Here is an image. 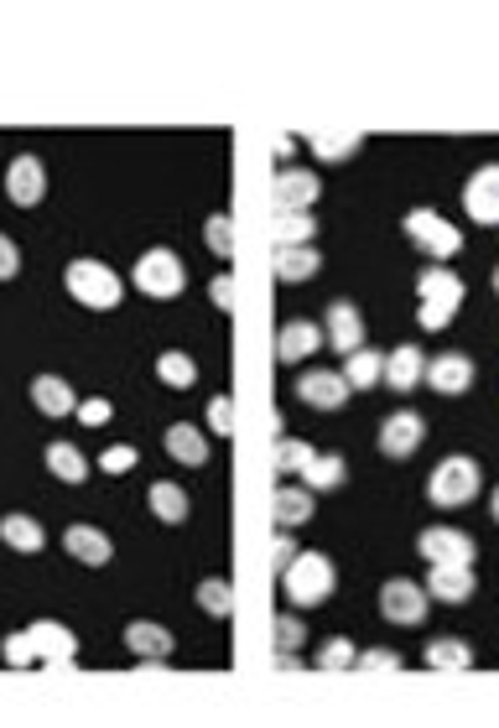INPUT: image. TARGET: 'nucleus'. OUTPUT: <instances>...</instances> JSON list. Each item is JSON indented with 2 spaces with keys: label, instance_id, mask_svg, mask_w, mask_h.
Here are the masks:
<instances>
[{
  "label": "nucleus",
  "instance_id": "f257e3e1",
  "mask_svg": "<svg viewBox=\"0 0 499 728\" xmlns=\"http://www.w3.org/2000/svg\"><path fill=\"white\" fill-rule=\"evenodd\" d=\"M333 583H338V573H333V562H328L323 552H297V557H292V567L282 573L286 599L297 603V609L323 603L328 594H333Z\"/></svg>",
  "mask_w": 499,
  "mask_h": 728
},
{
  "label": "nucleus",
  "instance_id": "f03ea898",
  "mask_svg": "<svg viewBox=\"0 0 499 728\" xmlns=\"http://www.w3.org/2000/svg\"><path fill=\"white\" fill-rule=\"evenodd\" d=\"M63 281H68V292H73V302H84V307H115L120 292H126L105 260H68Z\"/></svg>",
  "mask_w": 499,
  "mask_h": 728
},
{
  "label": "nucleus",
  "instance_id": "7ed1b4c3",
  "mask_svg": "<svg viewBox=\"0 0 499 728\" xmlns=\"http://www.w3.org/2000/svg\"><path fill=\"white\" fill-rule=\"evenodd\" d=\"M427 494H432V505H442V510L468 505V500L478 494V463H474V458H442V463L432 469Z\"/></svg>",
  "mask_w": 499,
  "mask_h": 728
},
{
  "label": "nucleus",
  "instance_id": "20e7f679",
  "mask_svg": "<svg viewBox=\"0 0 499 728\" xmlns=\"http://www.w3.org/2000/svg\"><path fill=\"white\" fill-rule=\"evenodd\" d=\"M135 286L146 292V297H156V302H173L182 286H188V277H182V260L162 245V250H146V256L135 260Z\"/></svg>",
  "mask_w": 499,
  "mask_h": 728
},
{
  "label": "nucleus",
  "instance_id": "39448f33",
  "mask_svg": "<svg viewBox=\"0 0 499 728\" xmlns=\"http://www.w3.org/2000/svg\"><path fill=\"white\" fill-rule=\"evenodd\" d=\"M416 292H421V322L427 328H448V318L463 307V281L453 271H442V266H432L427 277L416 281Z\"/></svg>",
  "mask_w": 499,
  "mask_h": 728
},
{
  "label": "nucleus",
  "instance_id": "423d86ee",
  "mask_svg": "<svg viewBox=\"0 0 499 728\" xmlns=\"http://www.w3.org/2000/svg\"><path fill=\"white\" fill-rule=\"evenodd\" d=\"M406 235L416 239V250H427L432 260L458 256V245H463V235H458L442 214H432V209H412V214H406Z\"/></svg>",
  "mask_w": 499,
  "mask_h": 728
},
{
  "label": "nucleus",
  "instance_id": "0eeeda50",
  "mask_svg": "<svg viewBox=\"0 0 499 728\" xmlns=\"http://www.w3.org/2000/svg\"><path fill=\"white\" fill-rule=\"evenodd\" d=\"M416 552L432 562V567H442V562L468 567V562H474V536L453 531V526H427V531H421V541H416Z\"/></svg>",
  "mask_w": 499,
  "mask_h": 728
},
{
  "label": "nucleus",
  "instance_id": "6e6552de",
  "mask_svg": "<svg viewBox=\"0 0 499 728\" xmlns=\"http://www.w3.org/2000/svg\"><path fill=\"white\" fill-rule=\"evenodd\" d=\"M297 401L312 411H338L348 401L344 369H307V375H297Z\"/></svg>",
  "mask_w": 499,
  "mask_h": 728
},
{
  "label": "nucleus",
  "instance_id": "1a4fd4ad",
  "mask_svg": "<svg viewBox=\"0 0 499 728\" xmlns=\"http://www.w3.org/2000/svg\"><path fill=\"white\" fill-rule=\"evenodd\" d=\"M5 198L22 203V209H37L47 198V172H43V156H16L5 167Z\"/></svg>",
  "mask_w": 499,
  "mask_h": 728
},
{
  "label": "nucleus",
  "instance_id": "9d476101",
  "mask_svg": "<svg viewBox=\"0 0 499 728\" xmlns=\"http://www.w3.org/2000/svg\"><path fill=\"white\" fill-rule=\"evenodd\" d=\"M463 209H468L474 224H499V162H489V167H478L474 177H468Z\"/></svg>",
  "mask_w": 499,
  "mask_h": 728
},
{
  "label": "nucleus",
  "instance_id": "9b49d317",
  "mask_svg": "<svg viewBox=\"0 0 499 728\" xmlns=\"http://www.w3.org/2000/svg\"><path fill=\"white\" fill-rule=\"evenodd\" d=\"M380 609L395 624H421L427 620V588H416L412 578H391L380 588Z\"/></svg>",
  "mask_w": 499,
  "mask_h": 728
},
{
  "label": "nucleus",
  "instance_id": "f8f14e48",
  "mask_svg": "<svg viewBox=\"0 0 499 728\" xmlns=\"http://www.w3.org/2000/svg\"><path fill=\"white\" fill-rule=\"evenodd\" d=\"M421 380L432 390H442V396H463V390L474 386V360L458 354V349H448V354L427 360V375H421Z\"/></svg>",
  "mask_w": 499,
  "mask_h": 728
},
{
  "label": "nucleus",
  "instance_id": "ddd939ff",
  "mask_svg": "<svg viewBox=\"0 0 499 728\" xmlns=\"http://www.w3.org/2000/svg\"><path fill=\"white\" fill-rule=\"evenodd\" d=\"M421 437H427V422L416 411H391L385 427H380V448L391 453V458H412L421 448Z\"/></svg>",
  "mask_w": 499,
  "mask_h": 728
},
{
  "label": "nucleus",
  "instance_id": "4468645a",
  "mask_svg": "<svg viewBox=\"0 0 499 728\" xmlns=\"http://www.w3.org/2000/svg\"><path fill=\"white\" fill-rule=\"evenodd\" d=\"M323 322H328L323 339L333 343L338 354H354V349H365V318H359V307H354V302H333Z\"/></svg>",
  "mask_w": 499,
  "mask_h": 728
},
{
  "label": "nucleus",
  "instance_id": "2eb2a0df",
  "mask_svg": "<svg viewBox=\"0 0 499 728\" xmlns=\"http://www.w3.org/2000/svg\"><path fill=\"white\" fill-rule=\"evenodd\" d=\"M427 599H442V603H463L474 599V573L458 567V562H442L427 573Z\"/></svg>",
  "mask_w": 499,
  "mask_h": 728
},
{
  "label": "nucleus",
  "instance_id": "dca6fc26",
  "mask_svg": "<svg viewBox=\"0 0 499 728\" xmlns=\"http://www.w3.org/2000/svg\"><path fill=\"white\" fill-rule=\"evenodd\" d=\"M421 375H427V354H421L416 343H401V349L385 354V375H380V380L391 390H412Z\"/></svg>",
  "mask_w": 499,
  "mask_h": 728
},
{
  "label": "nucleus",
  "instance_id": "f3484780",
  "mask_svg": "<svg viewBox=\"0 0 499 728\" xmlns=\"http://www.w3.org/2000/svg\"><path fill=\"white\" fill-rule=\"evenodd\" d=\"M323 343V328L318 322H302V318H292L282 328V339H276V360L282 364H302L312 349Z\"/></svg>",
  "mask_w": 499,
  "mask_h": 728
},
{
  "label": "nucleus",
  "instance_id": "a211bd4d",
  "mask_svg": "<svg viewBox=\"0 0 499 728\" xmlns=\"http://www.w3.org/2000/svg\"><path fill=\"white\" fill-rule=\"evenodd\" d=\"M63 547H68V557H79L84 567H105L109 552H115V547H109V536L94 531V526H68Z\"/></svg>",
  "mask_w": 499,
  "mask_h": 728
},
{
  "label": "nucleus",
  "instance_id": "6ab92c4d",
  "mask_svg": "<svg viewBox=\"0 0 499 728\" xmlns=\"http://www.w3.org/2000/svg\"><path fill=\"white\" fill-rule=\"evenodd\" d=\"M318 250L312 245H276V256H271V271H276V281H307L318 277Z\"/></svg>",
  "mask_w": 499,
  "mask_h": 728
},
{
  "label": "nucleus",
  "instance_id": "aec40b11",
  "mask_svg": "<svg viewBox=\"0 0 499 728\" xmlns=\"http://www.w3.org/2000/svg\"><path fill=\"white\" fill-rule=\"evenodd\" d=\"M26 635H32V645H37V656H43V661H52V666H68V661H73V635H68L63 624L37 620L32 630H26Z\"/></svg>",
  "mask_w": 499,
  "mask_h": 728
},
{
  "label": "nucleus",
  "instance_id": "412c9836",
  "mask_svg": "<svg viewBox=\"0 0 499 728\" xmlns=\"http://www.w3.org/2000/svg\"><path fill=\"white\" fill-rule=\"evenodd\" d=\"M167 453L177 463H188V469H203L209 463V437L198 427H188V422H177V427H167Z\"/></svg>",
  "mask_w": 499,
  "mask_h": 728
},
{
  "label": "nucleus",
  "instance_id": "4be33fe9",
  "mask_svg": "<svg viewBox=\"0 0 499 728\" xmlns=\"http://www.w3.org/2000/svg\"><path fill=\"white\" fill-rule=\"evenodd\" d=\"M32 401L43 407V416H68V411L79 407L73 390H68L58 375H37V380H32Z\"/></svg>",
  "mask_w": 499,
  "mask_h": 728
},
{
  "label": "nucleus",
  "instance_id": "5701e85b",
  "mask_svg": "<svg viewBox=\"0 0 499 728\" xmlns=\"http://www.w3.org/2000/svg\"><path fill=\"white\" fill-rule=\"evenodd\" d=\"M318 198V177L312 172H282L276 177V209H307Z\"/></svg>",
  "mask_w": 499,
  "mask_h": 728
},
{
  "label": "nucleus",
  "instance_id": "b1692460",
  "mask_svg": "<svg viewBox=\"0 0 499 728\" xmlns=\"http://www.w3.org/2000/svg\"><path fill=\"white\" fill-rule=\"evenodd\" d=\"M146 500H152V515H156V520H167V526L188 520V494H182V484H167V479H156L152 490H146Z\"/></svg>",
  "mask_w": 499,
  "mask_h": 728
},
{
  "label": "nucleus",
  "instance_id": "393cba45",
  "mask_svg": "<svg viewBox=\"0 0 499 728\" xmlns=\"http://www.w3.org/2000/svg\"><path fill=\"white\" fill-rule=\"evenodd\" d=\"M47 469H52V479H63V484H84L88 458L73 448V443H52V448H47Z\"/></svg>",
  "mask_w": 499,
  "mask_h": 728
},
{
  "label": "nucleus",
  "instance_id": "a878e982",
  "mask_svg": "<svg viewBox=\"0 0 499 728\" xmlns=\"http://www.w3.org/2000/svg\"><path fill=\"white\" fill-rule=\"evenodd\" d=\"M0 541H5L11 552H43V526H37L32 515H5V520H0Z\"/></svg>",
  "mask_w": 499,
  "mask_h": 728
},
{
  "label": "nucleus",
  "instance_id": "bb28decb",
  "mask_svg": "<svg viewBox=\"0 0 499 728\" xmlns=\"http://www.w3.org/2000/svg\"><path fill=\"white\" fill-rule=\"evenodd\" d=\"M380 375H385V354H375V349H354L348 354V364H344L348 390H369Z\"/></svg>",
  "mask_w": 499,
  "mask_h": 728
},
{
  "label": "nucleus",
  "instance_id": "cd10ccee",
  "mask_svg": "<svg viewBox=\"0 0 499 728\" xmlns=\"http://www.w3.org/2000/svg\"><path fill=\"white\" fill-rule=\"evenodd\" d=\"M271 235H276V245H307V239L318 235V224H312V214H307V209H276Z\"/></svg>",
  "mask_w": 499,
  "mask_h": 728
},
{
  "label": "nucleus",
  "instance_id": "c85d7f7f",
  "mask_svg": "<svg viewBox=\"0 0 499 728\" xmlns=\"http://www.w3.org/2000/svg\"><path fill=\"white\" fill-rule=\"evenodd\" d=\"M126 645H131L135 656H173V635L156 630V624H146V620L126 624Z\"/></svg>",
  "mask_w": 499,
  "mask_h": 728
},
{
  "label": "nucleus",
  "instance_id": "c756f323",
  "mask_svg": "<svg viewBox=\"0 0 499 728\" xmlns=\"http://www.w3.org/2000/svg\"><path fill=\"white\" fill-rule=\"evenodd\" d=\"M302 479H307V490H338V484L348 479V463L338 458V453H328V458L312 453V463L302 469Z\"/></svg>",
  "mask_w": 499,
  "mask_h": 728
},
{
  "label": "nucleus",
  "instance_id": "7c9ffc66",
  "mask_svg": "<svg viewBox=\"0 0 499 728\" xmlns=\"http://www.w3.org/2000/svg\"><path fill=\"white\" fill-rule=\"evenodd\" d=\"M271 515H276V526H302L312 515V490H276Z\"/></svg>",
  "mask_w": 499,
  "mask_h": 728
},
{
  "label": "nucleus",
  "instance_id": "2f4dec72",
  "mask_svg": "<svg viewBox=\"0 0 499 728\" xmlns=\"http://www.w3.org/2000/svg\"><path fill=\"white\" fill-rule=\"evenodd\" d=\"M427 666H437V671H468V666H474V650L463 641H432L427 645Z\"/></svg>",
  "mask_w": 499,
  "mask_h": 728
},
{
  "label": "nucleus",
  "instance_id": "473e14b6",
  "mask_svg": "<svg viewBox=\"0 0 499 728\" xmlns=\"http://www.w3.org/2000/svg\"><path fill=\"white\" fill-rule=\"evenodd\" d=\"M156 375H162V380H167V386H173V390H188V386H193V380H198V364L188 360L182 349H167V354L156 360Z\"/></svg>",
  "mask_w": 499,
  "mask_h": 728
},
{
  "label": "nucleus",
  "instance_id": "72a5a7b5",
  "mask_svg": "<svg viewBox=\"0 0 499 728\" xmlns=\"http://www.w3.org/2000/svg\"><path fill=\"white\" fill-rule=\"evenodd\" d=\"M312 151L323 162H348L359 151V130H344V136H312Z\"/></svg>",
  "mask_w": 499,
  "mask_h": 728
},
{
  "label": "nucleus",
  "instance_id": "f704fd0d",
  "mask_svg": "<svg viewBox=\"0 0 499 728\" xmlns=\"http://www.w3.org/2000/svg\"><path fill=\"white\" fill-rule=\"evenodd\" d=\"M198 603H203L209 614H229V609H235V594H229V583L209 578V583H198Z\"/></svg>",
  "mask_w": 499,
  "mask_h": 728
},
{
  "label": "nucleus",
  "instance_id": "c9c22d12",
  "mask_svg": "<svg viewBox=\"0 0 499 728\" xmlns=\"http://www.w3.org/2000/svg\"><path fill=\"white\" fill-rule=\"evenodd\" d=\"M307 463H312V448H307V443H297V437H292V443H276V469L282 473H302Z\"/></svg>",
  "mask_w": 499,
  "mask_h": 728
},
{
  "label": "nucleus",
  "instance_id": "e433bc0d",
  "mask_svg": "<svg viewBox=\"0 0 499 728\" xmlns=\"http://www.w3.org/2000/svg\"><path fill=\"white\" fill-rule=\"evenodd\" d=\"M209 250H214V256H235V224H229V214H214L209 219Z\"/></svg>",
  "mask_w": 499,
  "mask_h": 728
},
{
  "label": "nucleus",
  "instance_id": "4c0bfd02",
  "mask_svg": "<svg viewBox=\"0 0 499 728\" xmlns=\"http://www.w3.org/2000/svg\"><path fill=\"white\" fill-rule=\"evenodd\" d=\"M5 661H11V666H32V661H43V656H37L32 635H11V641H5Z\"/></svg>",
  "mask_w": 499,
  "mask_h": 728
},
{
  "label": "nucleus",
  "instance_id": "58836bf2",
  "mask_svg": "<svg viewBox=\"0 0 499 728\" xmlns=\"http://www.w3.org/2000/svg\"><path fill=\"white\" fill-rule=\"evenodd\" d=\"M318 666H323V671L354 666V645H348V641H328V645H323V656H318Z\"/></svg>",
  "mask_w": 499,
  "mask_h": 728
},
{
  "label": "nucleus",
  "instance_id": "ea45409f",
  "mask_svg": "<svg viewBox=\"0 0 499 728\" xmlns=\"http://www.w3.org/2000/svg\"><path fill=\"white\" fill-rule=\"evenodd\" d=\"M354 666H365V671H401V656L395 650H365V656H354Z\"/></svg>",
  "mask_w": 499,
  "mask_h": 728
},
{
  "label": "nucleus",
  "instance_id": "a19ab883",
  "mask_svg": "<svg viewBox=\"0 0 499 728\" xmlns=\"http://www.w3.org/2000/svg\"><path fill=\"white\" fill-rule=\"evenodd\" d=\"M297 645H302V620H276V650L292 656Z\"/></svg>",
  "mask_w": 499,
  "mask_h": 728
},
{
  "label": "nucleus",
  "instance_id": "79ce46f5",
  "mask_svg": "<svg viewBox=\"0 0 499 728\" xmlns=\"http://www.w3.org/2000/svg\"><path fill=\"white\" fill-rule=\"evenodd\" d=\"M16 271H22V250H16L11 235H0V281H11Z\"/></svg>",
  "mask_w": 499,
  "mask_h": 728
},
{
  "label": "nucleus",
  "instance_id": "37998d69",
  "mask_svg": "<svg viewBox=\"0 0 499 728\" xmlns=\"http://www.w3.org/2000/svg\"><path fill=\"white\" fill-rule=\"evenodd\" d=\"M99 469H105V473H126V469H135V448H126V443H120V448H109L105 458H99Z\"/></svg>",
  "mask_w": 499,
  "mask_h": 728
},
{
  "label": "nucleus",
  "instance_id": "c03bdc74",
  "mask_svg": "<svg viewBox=\"0 0 499 728\" xmlns=\"http://www.w3.org/2000/svg\"><path fill=\"white\" fill-rule=\"evenodd\" d=\"M229 407H235L229 396H218L214 407H209V416H214V432H218V437H224V432H235V411H229Z\"/></svg>",
  "mask_w": 499,
  "mask_h": 728
},
{
  "label": "nucleus",
  "instance_id": "a18cd8bd",
  "mask_svg": "<svg viewBox=\"0 0 499 728\" xmlns=\"http://www.w3.org/2000/svg\"><path fill=\"white\" fill-rule=\"evenodd\" d=\"M292 557H297V547H292V536H276V547H271V562H276V573H286L292 567Z\"/></svg>",
  "mask_w": 499,
  "mask_h": 728
},
{
  "label": "nucleus",
  "instance_id": "49530a36",
  "mask_svg": "<svg viewBox=\"0 0 499 728\" xmlns=\"http://www.w3.org/2000/svg\"><path fill=\"white\" fill-rule=\"evenodd\" d=\"M79 416H84L88 427H105V422H109V401H99V396H94V401H84V407H79Z\"/></svg>",
  "mask_w": 499,
  "mask_h": 728
},
{
  "label": "nucleus",
  "instance_id": "de8ad7c7",
  "mask_svg": "<svg viewBox=\"0 0 499 728\" xmlns=\"http://www.w3.org/2000/svg\"><path fill=\"white\" fill-rule=\"evenodd\" d=\"M214 302H218V307H229V302H235V286H229V277L214 281Z\"/></svg>",
  "mask_w": 499,
  "mask_h": 728
},
{
  "label": "nucleus",
  "instance_id": "09e8293b",
  "mask_svg": "<svg viewBox=\"0 0 499 728\" xmlns=\"http://www.w3.org/2000/svg\"><path fill=\"white\" fill-rule=\"evenodd\" d=\"M489 515H495V520H499V490L489 494Z\"/></svg>",
  "mask_w": 499,
  "mask_h": 728
},
{
  "label": "nucleus",
  "instance_id": "8fccbe9b",
  "mask_svg": "<svg viewBox=\"0 0 499 728\" xmlns=\"http://www.w3.org/2000/svg\"><path fill=\"white\" fill-rule=\"evenodd\" d=\"M495 292H499V271H495Z\"/></svg>",
  "mask_w": 499,
  "mask_h": 728
}]
</instances>
